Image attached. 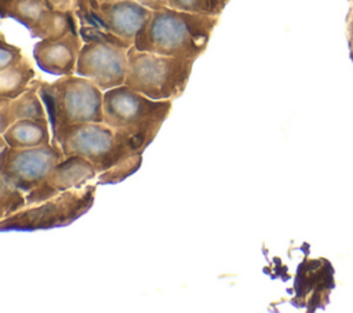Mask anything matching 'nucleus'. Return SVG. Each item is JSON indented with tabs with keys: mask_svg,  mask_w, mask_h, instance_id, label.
Instances as JSON below:
<instances>
[{
	"mask_svg": "<svg viewBox=\"0 0 353 313\" xmlns=\"http://www.w3.org/2000/svg\"><path fill=\"white\" fill-rule=\"evenodd\" d=\"M160 128L161 125L114 128L103 121H90L52 131V141L65 156L87 159L99 174L130 156L143 153Z\"/></svg>",
	"mask_w": 353,
	"mask_h": 313,
	"instance_id": "obj_1",
	"label": "nucleus"
},
{
	"mask_svg": "<svg viewBox=\"0 0 353 313\" xmlns=\"http://www.w3.org/2000/svg\"><path fill=\"white\" fill-rule=\"evenodd\" d=\"M219 17L165 7L152 12L138 33L134 47L160 55L197 59L207 50Z\"/></svg>",
	"mask_w": 353,
	"mask_h": 313,
	"instance_id": "obj_2",
	"label": "nucleus"
},
{
	"mask_svg": "<svg viewBox=\"0 0 353 313\" xmlns=\"http://www.w3.org/2000/svg\"><path fill=\"white\" fill-rule=\"evenodd\" d=\"M51 130L103 121V91L90 79L74 74L59 76L55 81H43L39 90Z\"/></svg>",
	"mask_w": 353,
	"mask_h": 313,
	"instance_id": "obj_3",
	"label": "nucleus"
},
{
	"mask_svg": "<svg viewBox=\"0 0 353 313\" xmlns=\"http://www.w3.org/2000/svg\"><path fill=\"white\" fill-rule=\"evenodd\" d=\"M194 59H185L128 50V70L125 83L132 90L156 99H175L186 88Z\"/></svg>",
	"mask_w": 353,
	"mask_h": 313,
	"instance_id": "obj_4",
	"label": "nucleus"
},
{
	"mask_svg": "<svg viewBox=\"0 0 353 313\" xmlns=\"http://www.w3.org/2000/svg\"><path fill=\"white\" fill-rule=\"evenodd\" d=\"M95 190V185H84L59 193L39 204L26 205L18 212L3 218L0 230L33 232L68 226L91 210Z\"/></svg>",
	"mask_w": 353,
	"mask_h": 313,
	"instance_id": "obj_5",
	"label": "nucleus"
},
{
	"mask_svg": "<svg viewBox=\"0 0 353 313\" xmlns=\"http://www.w3.org/2000/svg\"><path fill=\"white\" fill-rule=\"evenodd\" d=\"M65 157L61 146L52 139L44 146L11 148L1 138L0 176L7 183L29 193Z\"/></svg>",
	"mask_w": 353,
	"mask_h": 313,
	"instance_id": "obj_6",
	"label": "nucleus"
},
{
	"mask_svg": "<svg viewBox=\"0 0 353 313\" xmlns=\"http://www.w3.org/2000/svg\"><path fill=\"white\" fill-rule=\"evenodd\" d=\"M172 101H156L127 84L103 91V123L114 128L163 125Z\"/></svg>",
	"mask_w": 353,
	"mask_h": 313,
	"instance_id": "obj_7",
	"label": "nucleus"
},
{
	"mask_svg": "<svg viewBox=\"0 0 353 313\" xmlns=\"http://www.w3.org/2000/svg\"><path fill=\"white\" fill-rule=\"evenodd\" d=\"M128 50L102 40L84 43L74 73L90 79L102 91L123 85L128 70Z\"/></svg>",
	"mask_w": 353,
	"mask_h": 313,
	"instance_id": "obj_8",
	"label": "nucleus"
},
{
	"mask_svg": "<svg viewBox=\"0 0 353 313\" xmlns=\"http://www.w3.org/2000/svg\"><path fill=\"white\" fill-rule=\"evenodd\" d=\"M0 15L22 23L34 39H55L79 32L74 11H54L43 0H1Z\"/></svg>",
	"mask_w": 353,
	"mask_h": 313,
	"instance_id": "obj_9",
	"label": "nucleus"
},
{
	"mask_svg": "<svg viewBox=\"0 0 353 313\" xmlns=\"http://www.w3.org/2000/svg\"><path fill=\"white\" fill-rule=\"evenodd\" d=\"M152 12L135 0L103 3L92 0L90 10L77 15V19L79 26H99L134 46L138 33L146 25Z\"/></svg>",
	"mask_w": 353,
	"mask_h": 313,
	"instance_id": "obj_10",
	"label": "nucleus"
},
{
	"mask_svg": "<svg viewBox=\"0 0 353 313\" xmlns=\"http://www.w3.org/2000/svg\"><path fill=\"white\" fill-rule=\"evenodd\" d=\"M97 174V170L87 159L81 156H66L50 171L39 186L26 193V204H39L66 190L81 188Z\"/></svg>",
	"mask_w": 353,
	"mask_h": 313,
	"instance_id": "obj_11",
	"label": "nucleus"
},
{
	"mask_svg": "<svg viewBox=\"0 0 353 313\" xmlns=\"http://www.w3.org/2000/svg\"><path fill=\"white\" fill-rule=\"evenodd\" d=\"M83 44L79 32H68L55 39H40L33 47V59L46 73L55 76L74 74Z\"/></svg>",
	"mask_w": 353,
	"mask_h": 313,
	"instance_id": "obj_12",
	"label": "nucleus"
},
{
	"mask_svg": "<svg viewBox=\"0 0 353 313\" xmlns=\"http://www.w3.org/2000/svg\"><path fill=\"white\" fill-rule=\"evenodd\" d=\"M327 261H305L299 265L295 277V298L292 303L314 309L327 302L332 288V270L327 272Z\"/></svg>",
	"mask_w": 353,
	"mask_h": 313,
	"instance_id": "obj_13",
	"label": "nucleus"
},
{
	"mask_svg": "<svg viewBox=\"0 0 353 313\" xmlns=\"http://www.w3.org/2000/svg\"><path fill=\"white\" fill-rule=\"evenodd\" d=\"M41 79H34L29 88L14 99L0 98V131L4 132L11 124L22 119H34L48 121L46 108L40 98L39 90ZM50 123V121H48Z\"/></svg>",
	"mask_w": 353,
	"mask_h": 313,
	"instance_id": "obj_14",
	"label": "nucleus"
},
{
	"mask_svg": "<svg viewBox=\"0 0 353 313\" xmlns=\"http://www.w3.org/2000/svg\"><path fill=\"white\" fill-rule=\"evenodd\" d=\"M1 138L11 148H36L50 145L48 121H40L34 119H22L11 124Z\"/></svg>",
	"mask_w": 353,
	"mask_h": 313,
	"instance_id": "obj_15",
	"label": "nucleus"
},
{
	"mask_svg": "<svg viewBox=\"0 0 353 313\" xmlns=\"http://www.w3.org/2000/svg\"><path fill=\"white\" fill-rule=\"evenodd\" d=\"M30 62L25 58L19 63L0 70V98L14 99L23 94L36 79Z\"/></svg>",
	"mask_w": 353,
	"mask_h": 313,
	"instance_id": "obj_16",
	"label": "nucleus"
},
{
	"mask_svg": "<svg viewBox=\"0 0 353 313\" xmlns=\"http://www.w3.org/2000/svg\"><path fill=\"white\" fill-rule=\"evenodd\" d=\"M142 160H143V153L134 154V156H130V157L121 160L120 163L114 164L113 167L108 168L106 171L99 172V175L97 178V183L98 185H114V183L124 181L125 178L131 176L141 168Z\"/></svg>",
	"mask_w": 353,
	"mask_h": 313,
	"instance_id": "obj_17",
	"label": "nucleus"
},
{
	"mask_svg": "<svg viewBox=\"0 0 353 313\" xmlns=\"http://www.w3.org/2000/svg\"><path fill=\"white\" fill-rule=\"evenodd\" d=\"M229 0H170L168 7L211 17H221Z\"/></svg>",
	"mask_w": 353,
	"mask_h": 313,
	"instance_id": "obj_18",
	"label": "nucleus"
},
{
	"mask_svg": "<svg viewBox=\"0 0 353 313\" xmlns=\"http://www.w3.org/2000/svg\"><path fill=\"white\" fill-rule=\"evenodd\" d=\"M21 189L7 183L6 181L0 179V203H1V219L10 216L11 214L18 212L19 210L25 208L26 204V194H23Z\"/></svg>",
	"mask_w": 353,
	"mask_h": 313,
	"instance_id": "obj_19",
	"label": "nucleus"
},
{
	"mask_svg": "<svg viewBox=\"0 0 353 313\" xmlns=\"http://www.w3.org/2000/svg\"><path fill=\"white\" fill-rule=\"evenodd\" d=\"M25 59L22 50L17 46H12L6 41L4 34H0V70H4L10 66H14Z\"/></svg>",
	"mask_w": 353,
	"mask_h": 313,
	"instance_id": "obj_20",
	"label": "nucleus"
},
{
	"mask_svg": "<svg viewBox=\"0 0 353 313\" xmlns=\"http://www.w3.org/2000/svg\"><path fill=\"white\" fill-rule=\"evenodd\" d=\"M48 8L54 10V11H62V12H68V11H74L73 6H74V0H43Z\"/></svg>",
	"mask_w": 353,
	"mask_h": 313,
	"instance_id": "obj_21",
	"label": "nucleus"
},
{
	"mask_svg": "<svg viewBox=\"0 0 353 313\" xmlns=\"http://www.w3.org/2000/svg\"><path fill=\"white\" fill-rule=\"evenodd\" d=\"M135 1H138L139 4L145 6L146 8H149L152 11L165 8V7H168V3H170V0H135Z\"/></svg>",
	"mask_w": 353,
	"mask_h": 313,
	"instance_id": "obj_22",
	"label": "nucleus"
},
{
	"mask_svg": "<svg viewBox=\"0 0 353 313\" xmlns=\"http://www.w3.org/2000/svg\"><path fill=\"white\" fill-rule=\"evenodd\" d=\"M91 3H92V0H74V6H73L74 14L76 15L85 14L90 10Z\"/></svg>",
	"mask_w": 353,
	"mask_h": 313,
	"instance_id": "obj_23",
	"label": "nucleus"
},
{
	"mask_svg": "<svg viewBox=\"0 0 353 313\" xmlns=\"http://www.w3.org/2000/svg\"><path fill=\"white\" fill-rule=\"evenodd\" d=\"M350 48H352V55H353V19L350 22Z\"/></svg>",
	"mask_w": 353,
	"mask_h": 313,
	"instance_id": "obj_24",
	"label": "nucleus"
},
{
	"mask_svg": "<svg viewBox=\"0 0 353 313\" xmlns=\"http://www.w3.org/2000/svg\"><path fill=\"white\" fill-rule=\"evenodd\" d=\"M98 1H101V3H103V1H116V0H98Z\"/></svg>",
	"mask_w": 353,
	"mask_h": 313,
	"instance_id": "obj_25",
	"label": "nucleus"
}]
</instances>
